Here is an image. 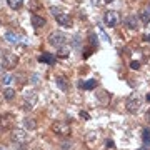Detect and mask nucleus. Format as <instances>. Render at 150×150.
I'll use <instances>...</instances> for the list:
<instances>
[{
    "mask_svg": "<svg viewBox=\"0 0 150 150\" xmlns=\"http://www.w3.org/2000/svg\"><path fill=\"white\" fill-rule=\"evenodd\" d=\"M50 13L57 18V22H59L62 27H72V18H70L69 13L62 12L60 8H57V7H50Z\"/></svg>",
    "mask_w": 150,
    "mask_h": 150,
    "instance_id": "obj_1",
    "label": "nucleus"
},
{
    "mask_svg": "<svg viewBox=\"0 0 150 150\" xmlns=\"http://www.w3.org/2000/svg\"><path fill=\"white\" fill-rule=\"evenodd\" d=\"M67 35L62 32H52L50 35H48V43L52 45V47H57V48H62L67 45Z\"/></svg>",
    "mask_w": 150,
    "mask_h": 150,
    "instance_id": "obj_2",
    "label": "nucleus"
},
{
    "mask_svg": "<svg viewBox=\"0 0 150 150\" xmlns=\"http://www.w3.org/2000/svg\"><path fill=\"white\" fill-rule=\"evenodd\" d=\"M52 132L60 137H69L70 135V123L65 120H57L52 123Z\"/></svg>",
    "mask_w": 150,
    "mask_h": 150,
    "instance_id": "obj_3",
    "label": "nucleus"
},
{
    "mask_svg": "<svg viewBox=\"0 0 150 150\" xmlns=\"http://www.w3.org/2000/svg\"><path fill=\"white\" fill-rule=\"evenodd\" d=\"M140 105H142V98H140L137 93H132V95L127 98V102H125L127 112H130V113H137L139 108H140Z\"/></svg>",
    "mask_w": 150,
    "mask_h": 150,
    "instance_id": "obj_4",
    "label": "nucleus"
},
{
    "mask_svg": "<svg viewBox=\"0 0 150 150\" xmlns=\"http://www.w3.org/2000/svg\"><path fill=\"white\" fill-rule=\"evenodd\" d=\"M17 64H18V57H17L15 54H12V52H4V55H2V65H4L5 69H8V70L15 69Z\"/></svg>",
    "mask_w": 150,
    "mask_h": 150,
    "instance_id": "obj_5",
    "label": "nucleus"
},
{
    "mask_svg": "<svg viewBox=\"0 0 150 150\" xmlns=\"http://www.w3.org/2000/svg\"><path fill=\"white\" fill-rule=\"evenodd\" d=\"M12 142L17 145H25L28 142V134H25V130L22 129L12 130Z\"/></svg>",
    "mask_w": 150,
    "mask_h": 150,
    "instance_id": "obj_6",
    "label": "nucleus"
},
{
    "mask_svg": "<svg viewBox=\"0 0 150 150\" xmlns=\"http://www.w3.org/2000/svg\"><path fill=\"white\" fill-rule=\"evenodd\" d=\"M35 103H37V93L35 92H28L23 95V102H22V108L23 110H32L35 107Z\"/></svg>",
    "mask_w": 150,
    "mask_h": 150,
    "instance_id": "obj_7",
    "label": "nucleus"
},
{
    "mask_svg": "<svg viewBox=\"0 0 150 150\" xmlns=\"http://www.w3.org/2000/svg\"><path fill=\"white\" fill-rule=\"evenodd\" d=\"M15 125V115L13 113H0V127L4 130H10Z\"/></svg>",
    "mask_w": 150,
    "mask_h": 150,
    "instance_id": "obj_8",
    "label": "nucleus"
},
{
    "mask_svg": "<svg viewBox=\"0 0 150 150\" xmlns=\"http://www.w3.org/2000/svg\"><path fill=\"white\" fill-rule=\"evenodd\" d=\"M103 20L107 23V27H117L118 23H120V15H118V12H115V10H108V12H105Z\"/></svg>",
    "mask_w": 150,
    "mask_h": 150,
    "instance_id": "obj_9",
    "label": "nucleus"
},
{
    "mask_svg": "<svg viewBox=\"0 0 150 150\" xmlns=\"http://www.w3.org/2000/svg\"><path fill=\"white\" fill-rule=\"evenodd\" d=\"M38 62L42 64H47V65H54L57 62V57L54 54H48V52H43L42 55H38Z\"/></svg>",
    "mask_w": 150,
    "mask_h": 150,
    "instance_id": "obj_10",
    "label": "nucleus"
},
{
    "mask_svg": "<svg viewBox=\"0 0 150 150\" xmlns=\"http://www.w3.org/2000/svg\"><path fill=\"white\" fill-rule=\"evenodd\" d=\"M47 23V20L43 18V17H40V15H37V13H33L32 15V25L35 28H40V27H43Z\"/></svg>",
    "mask_w": 150,
    "mask_h": 150,
    "instance_id": "obj_11",
    "label": "nucleus"
},
{
    "mask_svg": "<svg viewBox=\"0 0 150 150\" xmlns=\"http://www.w3.org/2000/svg\"><path fill=\"white\" fill-rule=\"evenodd\" d=\"M79 87L80 88H83V90H93L97 87V80H87V82H79Z\"/></svg>",
    "mask_w": 150,
    "mask_h": 150,
    "instance_id": "obj_12",
    "label": "nucleus"
},
{
    "mask_svg": "<svg viewBox=\"0 0 150 150\" xmlns=\"http://www.w3.org/2000/svg\"><path fill=\"white\" fill-rule=\"evenodd\" d=\"M140 20H142L144 25H147V23L150 22V5H147L144 10L140 12Z\"/></svg>",
    "mask_w": 150,
    "mask_h": 150,
    "instance_id": "obj_13",
    "label": "nucleus"
},
{
    "mask_svg": "<svg viewBox=\"0 0 150 150\" xmlns=\"http://www.w3.org/2000/svg\"><path fill=\"white\" fill-rule=\"evenodd\" d=\"M55 83H57V87H59L60 90H64V92L69 90V82H67L65 77H57L55 79Z\"/></svg>",
    "mask_w": 150,
    "mask_h": 150,
    "instance_id": "obj_14",
    "label": "nucleus"
},
{
    "mask_svg": "<svg viewBox=\"0 0 150 150\" xmlns=\"http://www.w3.org/2000/svg\"><path fill=\"white\" fill-rule=\"evenodd\" d=\"M23 125H25L27 130H35L37 129V122H35V118H32V117L23 118Z\"/></svg>",
    "mask_w": 150,
    "mask_h": 150,
    "instance_id": "obj_15",
    "label": "nucleus"
},
{
    "mask_svg": "<svg viewBox=\"0 0 150 150\" xmlns=\"http://www.w3.org/2000/svg\"><path fill=\"white\" fill-rule=\"evenodd\" d=\"M125 25L129 28H137V15H129L125 18Z\"/></svg>",
    "mask_w": 150,
    "mask_h": 150,
    "instance_id": "obj_16",
    "label": "nucleus"
},
{
    "mask_svg": "<svg viewBox=\"0 0 150 150\" xmlns=\"http://www.w3.org/2000/svg\"><path fill=\"white\" fill-rule=\"evenodd\" d=\"M7 4H8V7L12 10H18L23 5V0H7Z\"/></svg>",
    "mask_w": 150,
    "mask_h": 150,
    "instance_id": "obj_17",
    "label": "nucleus"
},
{
    "mask_svg": "<svg viewBox=\"0 0 150 150\" xmlns=\"http://www.w3.org/2000/svg\"><path fill=\"white\" fill-rule=\"evenodd\" d=\"M142 142H144L145 147H150V129L142 130Z\"/></svg>",
    "mask_w": 150,
    "mask_h": 150,
    "instance_id": "obj_18",
    "label": "nucleus"
},
{
    "mask_svg": "<svg viewBox=\"0 0 150 150\" xmlns=\"http://www.w3.org/2000/svg\"><path fill=\"white\" fill-rule=\"evenodd\" d=\"M5 40L7 42H10V43H18V37H17L13 32H7L5 33Z\"/></svg>",
    "mask_w": 150,
    "mask_h": 150,
    "instance_id": "obj_19",
    "label": "nucleus"
},
{
    "mask_svg": "<svg viewBox=\"0 0 150 150\" xmlns=\"http://www.w3.org/2000/svg\"><path fill=\"white\" fill-rule=\"evenodd\" d=\"M13 97H15V90L13 88H5L4 90V98L5 100H13Z\"/></svg>",
    "mask_w": 150,
    "mask_h": 150,
    "instance_id": "obj_20",
    "label": "nucleus"
},
{
    "mask_svg": "<svg viewBox=\"0 0 150 150\" xmlns=\"http://www.w3.org/2000/svg\"><path fill=\"white\" fill-rule=\"evenodd\" d=\"M88 40H90V47L97 48V45H98V42H97V40H98V38L95 37V33H93V32L88 33Z\"/></svg>",
    "mask_w": 150,
    "mask_h": 150,
    "instance_id": "obj_21",
    "label": "nucleus"
},
{
    "mask_svg": "<svg viewBox=\"0 0 150 150\" xmlns=\"http://www.w3.org/2000/svg\"><path fill=\"white\" fill-rule=\"evenodd\" d=\"M93 50H95L93 47H88V48H85V50H83V54H82V57H83V59H88V57L92 55V52H93Z\"/></svg>",
    "mask_w": 150,
    "mask_h": 150,
    "instance_id": "obj_22",
    "label": "nucleus"
},
{
    "mask_svg": "<svg viewBox=\"0 0 150 150\" xmlns=\"http://www.w3.org/2000/svg\"><path fill=\"white\" fill-rule=\"evenodd\" d=\"M69 55V48L67 47H62V48H59V57H62V59H65Z\"/></svg>",
    "mask_w": 150,
    "mask_h": 150,
    "instance_id": "obj_23",
    "label": "nucleus"
},
{
    "mask_svg": "<svg viewBox=\"0 0 150 150\" xmlns=\"http://www.w3.org/2000/svg\"><path fill=\"white\" fill-rule=\"evenodd\" d=\"M105 147H107V150H115V144H113V140H107V142H105Z\"/></svg>",
    "mask_w": 150,
    "mask_h": 150,
    "instance_id": "obj_24",
    "label": "nucleus"
},
{
    "mask_svg": "<svg viewBox=\"0 0 150 150\" xmlns=\"http://www.w3.org/2000/svg\"><path fill=\"white\" fill-rule=\"evenodd\" d=\"M15 79H18V83H20V85H23V83L27 82V80H25V75H23V74H18Z\"/></svg>",
    "mask_w": 150,
    "mask_h": 150,
    "instance_id": "obj_25",
    "label": "nucleus"
},
{
    "mask_svg": "<svg viewBox=\"0 0 150 150\" xmlns=\"http://www.w3.org/2000/svg\"><path fill=\"white\" fill-rule=\"evenodd\" d=\"M12 79H13V77H12V75H5V77H4V79H2V82H4V83H5V85H8V83H10V82H12Z\"/></svg>",
    "mask_w": 150,
    "mask_h": 150,
    "instance_id": "obj_26",
    "label": "nucleus"
},
{
    "mask_svg": "<svg viewBox=\"0 0 150 150\" xmlns=\"http://www.w3.org/2000/svg\"><path fill=\"white\" fill-rule=\"evenodd\" d=\"M130 69H134V70H139V69H140V62H137V60H134V62L130 64Z\"/></svg>",
    "mask_w": 150,
    "mask_h": 150,
    "instance_id": "obj_27",
    "label": "nucleus"
},
{
    "mask_svg": "<svg viewBox=\"0 0 150 150\" xmlns=\"http://www.w3.org/2000/svg\"><path fill=\"white\" fill-rule=\"evenodd\" d=\"M80 118H83V120H90V115H88V112H83V110H82V112H80Z\"/></svg>",
    "mask_w": 150,
    "mask_h": 150,
    "instance_id": "obj_28",
    "label": "nucleus"
},
{
    "mask_svg": "<svg viewBox=\"0 0 150 150\" xmlns=\"http://www.w3.org/2000/svg\"><path fill=\"white\" fill-rule=\"evenodd\" d=\"M32 82L33 83H38V75H32Z\"/></svg>",
    "mask_w": 150,
    "mask_h": 150,
    "instance_id": "obj_29",
    "label": "nucleus"
},
{
    "mask_svg": "<svg viewBox=\"0 0 150 150\" xmlns=\"http://www.w3.org/2000/svg\"><path fill=\"white\" fill-rule=\"evenodd\" d=\"M147 122L150 123V110H149V112H147Z\"/></svg>",
    "mask_w": 150,
    "mask_h": 150,
    "instance_id": "obj_30",
    "label": "nucleus"
},
{
    "mask_svg": "<svg viewBox=\"0 0 150 150\" xmlns=\"http://www.w3.org/2000/svg\"><path fill=\"white\" fill-rule=\"evenodd\" d=\"M145 42H150V33L149 35H145Z\"/></svg>",
    "mask_w": 150,
    "mask_h": 150,
    "instance_id": "obj_31",
    "label": "nucleus"
},
{
    "mask_svg": "<svg viewBox=\"0 0 150 150\" xmlns=\"http://www.w3.org/2000/svg\"><path fill=\"white\" fill-rule=\"evenodd\" d=\"M103 2H105V4H112L113 0H103Z\"/></svg>",
    "mask_w": 150,
    "mask_h": 150,
    "instance_id": "obj_32",
    "label": "nucleus"
},
{
    "mask_svg": "<svg viewBox=\"0 0 150 150\" xmlns=\"http://www.w3.org/2000/svg\"><path fill=\"white\" fill-rule=\"evenodd\" d=\"M145 98H147V100L150 102V93H147V97H145Z\"/></svg>",
    "mask_w": 150,
    "mask_h": 150,
    "instance_id": "obj_33",
    "label": "nucleus"
},
{
    "mask_svg": "<svg viewBox=\"0 0 150 150\" xmlns=\"http://www.w3.org/2000/svg\"><path fill=\"white\" fill-rule=\"evenodd\" d=\"M139 150H147V147H142V149H139Z\"/></svg>",
    "mask_w": 150,
    "mask_h": 150,
    "instance_id": "obj_34",
    "label": "nucleus"
},
{
    "mask_svg": "<svg viewBox=\"0 0 150 150\" xmlns=\"http://www.w3.org/2000/svg\"><path fill=\"white\" fill-rule=\"evenodd\" d=\"M0 150H5V149H4V147H0Z\"/></svg>",
    "mask_w": 150,
    "mask_h": 150,
    "instance_id": "obj_35",
    "label": "nucleus"
}]
</instances>
